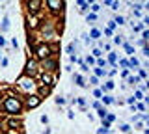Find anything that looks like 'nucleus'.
<instances>
[{"label":"nucleus","mask_w":149,"mask_h":134,"mask_svg":"<svg viewBox=\"0 0 149 134\" xmlns=\"http://www.w3.org/2000/svg\"><path fill=\"white\" fill-rule=\"evenodd\" d=\"M4 108H6L7 114H21L22 104H21V101L15 99V97H7L6 102H4Z\"/></svg>","instance_id":"obj_1"},{"label":"nucleus","mask_w":149,"mask_h":134,"mask_svg":"<svg viewBox=\"0 0 149 134\" xmlns=\"http://www.w3.org/2000/svg\"><path fill=\"white\" fill-rule=\"evenodd\" d=\"M50 50H52V49H50L49 45H39L37 49H36V56L41 58V60H45V58L50 56Z\"/></svg>","instance_id":"obj_2"},{"label":"nucleus","mask_w":149,"mask_h":134,"mask_svg":"<svg viewBox=\"0 0 149 134\" xmlns=\"http://www.w3.org/2000/svg\"><path fill=\"white\" fill-rule=\"evenodd\" d=\"M47 6H49L52 11H58V9L64 7V2H62V0H47Z\"/></svg>","instance_id":"obj_3"},{"label":"nucleus","mask_w":149,"mask_h":134,"mask_svg":"<svg viewBox=\"0 0 149 134\" xmlns=\"http://www.w3.org/2000/svg\"><path fill=\"white\" fill-rule=\"evenodd\" d=\"M39 102H41V97H39V95H32V97H28V101H26V106H28V108H36Z\"/></svg>","instance_id":"obj_4"},{"label":"nucleus","mask_w":149,"mask_h":134,"mask_svg":"<svg viewBox=\"0 0 149 134\" xmlns=\"http://www.w3.org/2000/svg\"><path fill=\"white\" fill-rule=\"evenodd\" d=\"M36 69H37V64H36L34 60H30L28 64H26V69H24V73H26V74H34V73H36Z\"/></svg>","instance_id":"obj_5"},{"label":"nucleus","mask_w":149,"mask_h":134,"mask_svg":"<svg viewBox=\"0 0 149 134\" xmlns=\"http://www.w3.org/2000/svg\"><path fill=\"white\" fill-rule=\"evenodd\" d=\"M19 86H21V88H24V89H32L34 88V80H32V78H30V80H28V78H21V80H19Z\"/></svg>","instance_id":"obj_6"},{"label":"nucleus","mask_w":149,"mask_h":134,"mask_svg":"<svg viewBox=\"0 0 149 134\" xmlns=\"http://www.w3.org/2000/svg\"><path fill=\"white\" fill-rule=\"evenodd\" d=\"M43 67H45L47 71H54V69H56V62H54V60H45V62H43Z\"/></svg>","instance_id":"obj_7"},{"label":"nucleus","mask_w":149,"mask_h":134,"mask_svg":"<svg viewBox=\"0 0 149 134\" xmlns=\"http://www.w3.org/2000/svg\"><path fill=\"white\" fill-rule=\"evenodd\" d=\"M73 80L77 82V86H84V80H82L80 74H73Z\"/></svg>","instance_id":"obj_8"},{"label":"nucleus","mask_w":149,"mask_h":134,"mask_svg":"<svg viewBox=\"0 0 149 134\" xmlns=\"http://www.w3.org/2000/svg\"><path fill=\"white\" fill-rule=\"evenodd\" d=\"M30 9H32V11L39 9V0H32V2H30Z\"/></svg>","instance_id":"obj_9"},{"label":"nucleus","mask_w":149,"mask_h":134,"mask_svg":"<svg viewBox=\"0 0 149 134\" xmlns=\"http://www.w3.org/2000/svg\"><path fill=\"white\" fill-rule=\"evenodd\" d=\"M7 28H9V19L4 17V21H2V32H6Z\"/></svg>","instance_id":"obj_10"},{"label":"nucleus","mask_w":149,"mask_h":134,"mask_svg":"<svg viewBox=\"0 0 149 134\" xmlns=\"http://www.w3.org/2000/svg\"><path fill=\"white\" fill-rule=\"evenodd\" d=\"M97 114H99V117H103V119H104V117H106V110H104V108H99V112H97Z\"/></svg>","instance_id":"obj_11"},{"label":"nucleus","mask_w":149,"mask_h":134,"mask_svg":"<svg viewBox=\"0 0 149 134\" xmlns=\"http://www.w3.org/2000/svg\"><path fill=\"white\" fill-rule=\"evenodd\" d=\"M89 35H91V39H97L101 35V32H99V30H91V34H89Z\"/></svg>","instance_id":"obj_12"},{"label":"nucleus","mask_w":149,"mask_h":134,"mask_svg":"<svg viewBox=\"0 0 149 134\" xmlns=\"http://www.w3.org/2000/svg\"><path fill=\"white\" fill-rule=\"evenodd\" d=\"M43 82H45V84H52V80H50V74H43Z\"/></svg>","instance_id":"obj_13"},{"label":"nucleus","mask_w":149,"mask_h":134,"mask_svg":"<svg viewBox=\"0 0 149 134\" xmlns=\"http://www.w3.org/2000/svg\"><path fill=\"white\" fill-rule=\"evenodd\" d=\"M129 82H131V84H138V82H140V76H131V78H129Z\"/></svg>","instance_id":"obj_14"},{"label":"nucleus","mask_w":149,"mask_h":134,"mask_svg":"<svg viewBox=\"0 0 149 134\" xmlns=\"http://www.w3.org/2000/svg\"><path fill=\"white\" fill-rule=\"evenodd\" d=\"M125 50H127V54H132V52H134V49H132L131 45H127V43H125Z\"/></svg>","instance_id":"obj_15"},{"label":"nucleus","mask_w":149,"mask_h":134,"mask_svg":"<svg viewBox=\"0 0 149 134\" xmlns=\"http://www.w3.org/2000/svg\"><path fill=\"white\" fill-rule=\"evenodd\" d=\"M93 95H95L97 99H101V95H103V93H101V89H95V91H93Z\"/></svg>","instance_id":"obj_16"},{"label":"nucleus","mask_w":149,"mask_h":134,"mask_svg":"<svg viewBox=\"0 0 149 134\" xmlns=\"http://www.w3.org/2000/svg\"><path fill=\"white\" fill-rule=\"evenodd\" d=\"M121 131H123V132H129V131H131V127H129V125H121Z\"/></svg>","instance_id":"obj_17"},{"label":"nucleus","mask_w":149,"mask_h":134,"mask_svg":"<svg viewBox=\"0 0 149 134\" xmlns=\"http://www.w3.org/2000/svg\"><path fill=\"white\" fill-rule=\"evenodd\" d=\"M47 93H49V88H47V86H43V88H41V95H47Z\"/></svg>","instance_id":"obj_18"},{"label":"nucleus","mask_w":149,"mask_h":134,"mask_svg":"<svg viewBox=\"0 0 149 134\" xmlns=\"http://www.w3.org/2000/svg\"><path fill=\"white\" fill-rule=\"evenodd\" d=\"M116 22H117V24H123L125 19H123V17H116Z\"/></svg>","instance_id":"obj_19"},{"label":"nucleus","mask_w":149,"mask_h":134,"mask_svg":"<svg viewBox=\"0 0 149 134\" xmlns=\"http://www.w3.org/2000/svg\"><path fill=\"white\" fill-rule=\"evenodd\" d=\"M93 62H95V60H93V58H91V56H88V58H86V64H89V65H91V64H93Z\"/></svg>","instance_id":"obj_20"},{"label":"nucleus","mask_w":149,"mask_h":134,"mask_svg":"<svg viewBox=\"0 0 149 134\" xmlns=\"http://www.w3.org/2000/svg\"><path fill=\"white\" fill-rule=\"evenodd\" d=\"M95 73L99 74V76H104V71H103V69H95Z\"/></svg>","instance_id":"obj_21"},{"label":"nucleus","mask_w":149,"mask_h":134,"mask_svg":"<svg viewBox=\"0 0 149 134\" xmlns=\"http://www.w3.org/2000/svg\"><path fill=\"white\" fill-rule=\"evenodd\" d=\"M95 19H97V17H95V15H93V13H91V15H88V22H89V21L93 22V21H95Z\"/></svg>","instance_id":"obj_22"},{"label":"nucleus","mask_w":149,"mask_h":134,"mask_svg":"<svg viewBox=\"0 0 149 134\" xmlns=\"http://www.w3.org/2000/svg\"><path fill=\"white\" fill-rule=\"evenodd\" d=\"M56 102H58V104H65V99H62V97H58V99H56Z\"/></svg>","instance_id":"obj_23"},{"label":"nucleus","mask_w":149,"mask_h":134,"mask_svg":"<svg viewBox=\"0 0 149 134\" xmlns=\"http://www.w3.org/2000/svg\"><path fill=\"white\" fill-rule=\"evenodd\" d=\"M104 99V102H106V104H110V102H114V99H110V97H103Z\"/></svg>","instance_id":"obj_24"},{"label":"nucleus","mask_w":149,"mask_h":134,"mask_svg":"<svg viewBox=\"0 0 149 134\" xmlns=\"http://www.w3.org/2000/svg\"><path fill=\"white\" fill-rule=\"evenodd\" d=\"M114 88V82H106V88H104V89H112Z\"/></svg>","instance_id":"obj_25"},{"label":"nucleus","mask_w":149,"mask_h":134,"mask_svg":"<svg viewBox=\"0 0 149 134\" xmlns=\"http://www.w3.org/2000/svg\"><path fill=\"white\" fill-rule=\"evenodd\" d=\"M89 82H91V84H99V80H97L95 76H91V78H89Z\"/></svg>","instance_id":"obj_26"},{"label":"nucleus","mask_w":149,"mask_h":134,"mask_svg":"<svg viewBox=\"0 0 149 134\" xmlns=\"http://www.w3.org/2000/svg\"><path fill=\"white\" fill-rule=\"evenodd\" d=\"M108 60H110V62H112V64H114V62H116V54H114V52H112V54H110V58H108Z\"/></svg>","instance_id":"obj_27"},{"label":"nucleus","mask_w":149,"mask_h":134,"mask_svg":"<svg viewBox=\"0 0 149 134\" xmlns=\"http://www.w3.org/2000/svg\"><path fill=\"white\" fill-rule=\"evenodd\" d=\"M106 119H108V121H114V119H116V117H114L112 114H106Z\"/></svg>","instance_id":"obj_28"},{"label":"nucleus","mask_w":149,"mask_h":134,"mask_svg":"<svg viewBox=\"0 0 149 134\" xmlns=\"http://www.w3.org/2000/svg\"><path fill=\"white\" fill-rule=\"evenodd\" d=\"M144 39H146V41L149 39V30H146V32H144Z\"/></svg>","instance_id":"obj_29"},{"label":"nucleus","mask_w":149,"mask_h":134,"mask_svg":"<svg viewBox=\"0 0 149 134\" xmlns=\"http://www.w3.org/2000/svg\"><path fill=\"white\" fill-rule=\"evenodd\" d=\"M4 45H6V39H4V37H0V47H4Z\"/></svg>","instance_id":"obj_30"},{"label":"nucleus","mask_w":149,"mask_h":134,"mask_svg":"<svg viewBox=\"0 0 149 134\" xmlns=\"http://www.w3.org/2000/svg\"><path fill=\"white\" fill-rule=\"evenodd\" d=\"M144 54H146V56H149V47H146V49H144Z\"/></svg>","instance_id":"obj_31"},{"label":"nucleus","mask_w":149,"mask_h":134,"mask_svg":"<svg viewBox=\"0 0 149 134\" xmlns=\"http://www.w3.org/2000/svg\"><path fill=\"white\" fill-rule=\"evenodd\" d=\"M144 22H146V24L149 26V17H146V19H144Z\"/></svg>","instance_id":"obj_32"},{"label":"nucleus","mask_w":149,"mask_h":134,"mask_svg":"<svg viewBox=\"0 0 149 134\" xmlns=\"http://www.w3.org/2000/svg\"><path fill=\"white\" fill-rule=\"evenodd\" d=\"M146 9H149V2H146Z\"/></svg>","instance_id":"obj_33"},{"label":"nucleus","mask_w":149,"mask_h":134,"mask_svg":"<svg viewBox=\"0 0 149 134\" xmlns=\"http://www.w3.org/2000/svg\"><path fill=\"white\" fill-rule=\"evenodd\" d=\"M147 88H149V82H147Z\"/></svg>","instance_id":"obj_34"}]
</instances>
